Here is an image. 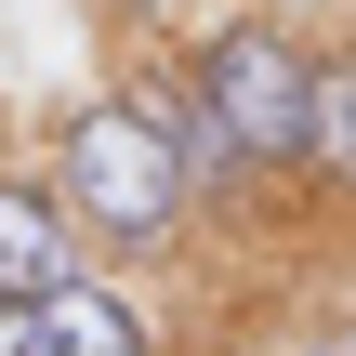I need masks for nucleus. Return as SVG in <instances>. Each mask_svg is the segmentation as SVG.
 <instances>
[{
	"instance_id": "3",
	"label": "nucleus",
	"mask_w": 356,
	"mask_h": 356,
	"mask_svg": "<svg viewBox=\"0 0 356 356\" xmlns=\"http://www.w3.org/2000/svg\"><path fill=\"white\" fill-rule=\"evenodd\" d=\"M79 277H106V251L66 211V185L53 172H0V304H53Z\"/></svg>"
},
{
	"instance_id": "8",
	"label": "nucleus",
	"mask_w": 356,
	"mask_h": 356,
	"mask_svg": "<svg viewBox=\"0 0 356 356\" xmlns=\"http://www.w3.org/2000/svg\"><path fill=\"white\" fill-rule=\"evenodd\" d=\"M343 356H356V343H343Z\"/></svg>"
},
{
	"instance_id": "4",
	"label": "nucleus",
	"mask_w": 356,
	"mask_h": 356,
	"mask_svg": "<svg viewBox=\"0 0 356 356\" xmlns=\"http://www.w3.org/2000/svg\"><path fill=\"white\" fill-rule=\"evenodd\" d=\"M40 356H172V343H159V317L119 277H79V291L40 304Z\"/></svg>"
},
{
	"instance_id": "1",
	"label": "nucleus",
	"mask_w": 356,
	"mask_h": 356,
	"mask_svg": "<svg viewBox=\"0 0 356 356\" xmlns=\"http://www.w3.org/2000/svg\"><path fill=\"white\" fill-rule=\"evenodd\" d=\"M40 172L66 185V211L92 225L106 264H185V251H198V185H185V159L159 145V119H145L119 79L79 92V106H53Z\"/></svg>"
},
{
	"instance_id": "6",
	"label": "nucleus",
	"mask_w": 356,
	"mask_h": 356,
	"mask_svg": "<svg viewBox=\"0 0 356 356\" xmlns=\"http://www.w3.org/2000/svg\"><path fill=\"white\" fill-rule=\"evenodd\" d=\"M0 356H40V304H0Z\"/></svg>"
},
{
	"instance_id": "7",
	"label": "nucleus",
	"mask_w": 356,
	"mask_h": 356,
	"mask_svg": "<svg viewBox=\"0 0 356 356\" xmlns=\"http://www.w3.org/2000/svg\"><path fill=\"white\" fill-rule=\"evenodd\" d=\"M304 356H343V343H304Z\"/></svg>"
},
{
	"instance_id": "5",
	"label": "nucleus",
	"mask_w": 356,
	"mask_h": 356,
	"mask_svg": "<svg viewBox=\"0 0 356 356\" xmlns=\"http://www.w3.org/2000/svg\"><path fill=\"white\" fill-rule=\"evenodd\" d=\"M304 198L330 225H356V26L317 40V159H304Z\"/></svg>"
},
{
	"instance_id": "2",
	"label": "nucleus",
	"mask_w": 356,
	"mask_h": 356,
	"mask_svg": "<svg viewBox=\"0 0 356 356\" xmlns=\"http://www.w3.org/2000/svg\"><path fill=\"white\" fill-rule=\"evenodd\" d=\"M185 66H198L211 119L238 132V159L277 198H304V159H317V26H291L277 0H225L185 40Z\"/></svg>"
}]
</instances>
